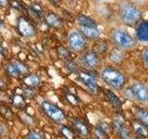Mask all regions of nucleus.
Segmentation results:
<instances>
[{
  "mask_svg": "<svg viewBox=\"0 0 148 139\" xmlns=\"http://www.w3.org/2000/svg\"><path fill=\"white\" fill-rule=\"evenodd\" d=\"M80 31L82 34L85 37L86 40H92V41H96L100 38L101 32L98 27H88V28H83L80 27Z\"/></svg>",
  "mask_w": 148,
  "mask_h": 139,
  "instance_id": "16",
  "label": "nucleus"
},
{
  "mask_svg": "<svg viewBox=\"0 0 148 139\" xmlns=\"http://www.w3.org/2000/svg\"><path fill=\"white\" fill-rule=\"evenodd\" d=\"M138 139H146V138H145V137H140V138H138Z\"/></svg>",
  "mask_w": 148,
  "mask_h": 139,
  "instance_id": "37",
  "label": "nucleus"
},
{
  "mask_svg": "<svg viewBox=\"0 0 148 139\" xmlns=\"http://www.w3.org/2000/svg\"><path fill=\"white\" fill-rule=\"evenodd\" d=\"M26 139H45V137L41 133L32 130V131H30L28 133Z\"/></svg>",
  "mask_w": 148,
  "mask_h": 139,
  "instance_id": "28",
  "label": "nucleus"
},
{
  "mask_svg": "<svg viewBox=\"0 0 148 139\" xmlns=\"http://www.w3.org/2000/svg\"><path fill=\"white\" fill-rule=\"evenodd\" d=\"M48 1L50 3H52L53 5H58L59 2H60V0H48Z\"/></svg>",
  "mask_w": 148,
  "mask_h": 139,
  "instance_id": "35",
  "label": "nucleus"
},
{
  "mask_svg": "<svg viewBox=\"0 0 148 139\" xmlns=\"http://www.w3.org/2000/svg\"><path fill=\"white\" fill-rule=\"evenodd\" d=\"M2 25V21H0V26H1Z\"/></svg>",
  "mask_w": 148,
  "mask_h": 139,
  "instance_id": "38",
  "label": "nucleus"
},
{
  "mask_svg": "<svg viewBox=\"0 0 148 139\" xmlns=\"http://www.w3.org/2000/svg\"><path fill=\"white\" fill-rule=\"evenodd\" d=\"M72 126H73V130L75 133H77L79 136L81 137H87L89 136L90 130H89V126L86 124L85 122L80 118H74L72 120Z\"/></svg>",
  "mask_w": 148,
  "mask_h": 139,
  "instance_id": "13",
  "label": "nucleus"
},
{
  "mask_svg": "<svg viewBox=\"0 0 148 139\" xmlns=\"http://www.w3.org/2000/svg\"><path fill=\"white\" fill-rule=\"evenodd\" d=\"M30 10L32 12V14H35L37 17H41L44 15V8L38 3H34L29 7Z\"/></svg>",
  "mask_w": 148,
  "mask_h": 139,
  "instance_id": "27",
  "label": "nucleus"
},
{
  "mask_svg": "<svg viewBox=\"0 0 148 139\" xmlns=\"http://www.w3.org/2000/svg\"><path fill=\"white\" fill-rule=\"evenodd\" d=\"M44 20L45 24L54 28V29H60L63 26V21L56 12L50 11L48 13H46L44 15Z\"/></svg>",
  "mask_w": 148,
  "mask_h": 139,
  "instance_id": "14",
  "label": "nucleus"
},
{
  "mask_svg": "<svg viewBox=\"0 0 148 139\" xmlns=\"http://www.w3.org/2000/svg\"><path fill=\"white\" fill-rule=\"evenodd\" d=\"M108 126L105 122H100L95 129V137L96 139H108Z\"/></svg>",
  "mask_w": 148,
  "mask_h": 139,
  "instance_id": "20",
  "label": "nucleus"
},
{
  "mask_svg": "<svg viewBox=\"0 0 148 139\" xmlns=\"http://www.w3.org/2000/svg\"><path fill=\"white\" fill-rule=\"evenodd\" d=\"M63 96H64L63 97L65 101H66L69 105H71L72 107H77L80 104V98H79L78 96L74 94V93L69 90H65L63 93Z\"/></svg>",
  "mask_w": 148,
  "mask_h": 139,
  "instance_id": "21",
  "label": "nucleus"
},
{
  "mask_svg": "<svg viewBox=\"0 0 148 139\" xmlns=\"http://www.w3.org/2000/svg\"><path fill=\"white\" fill-rule=\"evenodd\" d=\"M135 39L139 43L148 44V21H140L136 24Z\"/></svg>",
  "mask_w": 148,
  "mask_h": 139,
  "instance_id": "11",
  "label": "nucleus"
},
{
  "mask_svg": "<svg viewBox=\"0 0 148 139\" xmlns=\"http://www.w3.org/2000/svg\"><path fill=\"white\" fill-rule=\"evenodd\" d=\"M106 99L110 103V105L113 107L115 109H120L122 107V102L120 100L119 97L115 94V93L110 90L108 89L106 92Z\"/></svg>",
  "mask_w": 148,
  "mask_h": 139,
  "instance_id": "19",
  "label": "nucleus"
},
{
  "mask_svg": "<svg viewBox=\"0 0 148 139\" xmlns=\"http://www.w3.org/2000/svg\"><path fill=\"white\" fill-rule=\"evenodd\" d=\"M100 77L106 85L118 90L122 89L127 81L123 72L113 66H106L104 69H102Z\"/></svg>",
  "mask_w": 148,
  "mask_h": 139,
  "instance_id": "2",
  "label": "nucleus"
},
{
  "mask_svg": "<svg viewBox=\"0 0 148 139\" xmlns=\"http://www.w3.org/2000/svg\"><path fill=\"white\" fill-rule=\"evenodd\" d=\"M6 87V83H5V81L0 77V90H3L4 88Z\"/></svg>",
  "mask_w": 148,
  "mask_h": 139,
  "instance_id": "33",
  "label": "nucleus"
},
{
  "mask_svg": "<svg viewBox=\"0 0 148 139\" xmlns=\"http://www.w3.org/2000/svg\"><path fill=\"white\" fill-rule=\"evenodd\" d=\"M132 127L134 132H135L137 134L141 136V137H145L147 136L148 133V128L145 126V124H143L141 122H133L132 124Z\"/></svg>",
  "mask_w": 148,
  "mask_h": 139,
  "instance_id": "23",
  "label": "nucleus"
},
{
  "mask_svg": "<svg viewBox=\"0 0 148 139\" xmlns=\"http://www.w3.org/2000/svg\"><path fill=\"white\" fill-rule=\"evenodd\" d=\"M4 133H5V126H4V124L0 122V138L4 136Z\"/></svg>",
  "mask_w": 148,
  "mask_h": 139,
  "instance_id": "32",
  "label": "nucleus"
},
{
  "mask_svg": "<svg viewBox=\"0 0 148 139\" xmlns=\"http://www.w3.org/2000/svg\"><path fill=\"white\" fill-rule=\"evenodd\" d=\"M76 21L80 27L88 28V27H98V24L95 20L92 17L87 16L85 14H79L76 17Z\"/></svg>",
  "mask_w": 148,
  "mask_h": 139,
  "instance_id": "17",
  "label": "nucleus"
},
{
  "mask_svg": "<svg viewBox=\"0 0 148 139\" xmlns=\"http://www.w3.org/2000/svg\"><path fill=\"white\" fill-rule=\"evenodd\" d=\"M142 60H143V65H145V67H146L148 69V46L143 50V52H142Z\"/></svg>",
  "mask_w": 148,
  "mask_h": 139,
  "instance_id": "30",
  "label": "nucleus"
},
{
  "mask_svg": "<svg viewBox=\"0 0 148 139\" xmlns=\"http://www.w3.org/2000/svg\"><path fill=\"white\" fill-rule=\"evenodd\" d=\"M65 64H66V68L69 72H76V65L74 64L73 61H71V59H68V60H65Z\"/></svg>",
  "mask_w": 148,
  "mask_h": 139,
  "instance_id": "31",
  "label": "nucleus"
},
{
  "mask_svg": "<svg viewBox=\"0 0 148 139\" xmlns=\"http://www.w3.org/2000/svg\"><path fill=\"white\" fill-rule=\"evenodd\" d=\"M119 17L125 25L133 26L141 21L142 11L132 2H122L119 6Z\"/></svg>",
  "mask_w": 148,
  "mask_h": 139,
  "instance_id": "1",
  "label": "nucleus"
},
{
  "mask_svg": "<svg viewBox=\"0 0 148 139\" xmlns=\"http://www.w3.org/2000/svg\"><path fill=\"white\" fill-rule=\"evenodd\" d=\"M59 133L65 139H74L75 137V132L67 125H62L59 128Z\"/></svg>",
  "mask_w": 148,
  "mask_h": 139,
  "instance_id": "24",
  "label": "nucleus"
},
{
  "mask_svg": "<svg viewBox=\"0 0 148 139\" xmlns=\"http://www.w3.org/2000/svg\"><path fill=\"white\" fill-rule=\"evenodd\" d=\"M8 5H10L13 8L17 9V10L23 11L25 9L23 5L20 1H18V0H8Z\"/></svg>",
  "mask_w": 148,
  "mask_h": 139,
  "instance_id": "29",
  "label": "nucleus"
},
{
  "mask_svg": "<svg viewBox=\"0 0 148 139\" xmlns=\"http://www.w3.org/2000/svg\"><path fill=\"white\" fill-rule=\"evenodd\" d=\"M124 50H121L118 47H116L112 49L108 53V59L110 62H112L113 64H120L124 58H125V55H124Z\"/></svg>",
  "mask_w": 148,
  "mask_h": 139,
  "instance_id": "18",
  "label": "nucleus"
},
{
  "mask_svg": "<svg viewBox=\"0 0 148 139\" xmlns=\"http://www.w3.org/2000/svg\"><path fill=\"white\" fill-rule=\"evenodd\" d=\"M111 40L118 48L131 50L137 45V41L130 32L121 28H115L110 34Z\"/></svg>",
  "mask_w": 148,
  "mask_h": 139,
  "instance_id": "3",
  "label": "nucleus"
},
{
  "mask_svg": "<svg viewBox=\"0 0 148 139\" xmlns=\"http://www.w3.org/2000/svg\"><path fill=\"white\" fill-rule=\"evenodd\" d=\"M5 72L10 78H21L28 74L29 69L23 62L18 61V60H12L6 65Z\"/></svg>",
  "mask_w": 148,
  "mask_h": 139,
  "instance_id": "7",
  "label": "nucleus"
},
{
  "mask_svg": "<svg viewBox=\"0 0 148 139\" xmlns=\"http://www.w3.org/2000/svg\"><path fill=\"white\" fill-rule=\"evenodd\" d=\"M135 1H138V2H143V1H145V0H135Z\"/></svg>",
  "mask_w": 148,
  "mask_h": 139,
  "instance_id": "36",
  "label": "nucleus"
},
{
  "mask_svg": "<svg viewBox=\"0 0 148 139\" xmlns=\"http://www.w3.org/2000/svg\"><path fill=\"white\" fill-rule=\"evenodd\" d=\"M77 79L88 91L92 93V94H96V93L98 92L99 85H98V83H97L96 77L91 72H88V71L78 72Z\"/></svg>",
  "mask_w": 148,
  "mask_h": 139,
  "instance_id": "6",
  "label": "nucleus"
},
{
  "mask_svg": "<svg viewBox=\"0 0 148 139\" xmlns=\"http://www.w3.org/2000/svg\"><path fill=\"white\" fill-rule=\"evenodd\" d=\"M114 128L116 130V132L120 136L121 139H131V136L128 131V129L126 127L124 122V120L120 116H116L114 119Z\"/></svg>",
  "mask_w": 148,
  "mask_h": 139,
  "instance_id": "12",
  "label": "nucleus"
},
{
  "mask_svg": "<svg viewBox=\"0 0 148 139\" xmlns=\"http://www.w3.org/2000/svg\"><path fill=\"white\" fill-rule=\"evenodd\" d=\"M41 110L48 120L55 123H61L66 120V114L58 105L49 100H44L40 104Z\"/></svg>",
  "mask_w": 148,
  "mask_h": 139,
  "instance_id": "4",
  "label": "nucleus"
},
{
  "mask_svg": "<svg viewBox=\"0 0 148 139\" xmlns=\"http://www.w3.org/2000/svg\"><path fill=\"white\" fill-rule=\"evenodd\" d=\"M136 116L139 122H141L148 128V110H145L143 109H138L136 110Z\"/></svg>",
  "mask_w": 148,
  "mask_h": 139,
  "instance_id": "25",
  "label": "nucleus"
},
{
  "mask_svg": "<svg viewBox=\"0 0 148 139\" xmlns=\"http://www.w3.org/2000/svg\"><path fill=\"white\" fill-rule=\"evenodd\" d=\"M7 5H8V0H0V7H6Z\"/></svg>",
  "mask_w": 148,
  "mask_h": 139,
  "instance_id": "34",
  "label": "nucleus"
},
{
  "mask_svg": "<svg viewBox=\"0 0 148 139\" xmlns=\"http://www.w3.org/2000/svg\"><path fill=\"white\" fill-rule=\"evenodd\" d=\"M11 104L18 109H23L26 107V98L21 94L11 96Z\"/></svg>",
  "mask_w": 148,
  "mask_h": 139,
  "instance_id": "22",
  "label": "nucleus"
},
{
  "mask_svg": "<svg viewBox=\"0 0 148 139\" xmlns=\"http://www.w3.org/2000/svg\"><path fill=\"white\" fill-rule=\"evenodd\" d=\"M81 64L85 69L88 70H94L96 69L100 64V57L99 54L96 52L95 49L86 50L85 52L81 57Z\"/></svg>",
  "mask_w": 148,
  "mask_h": 139,
  "instance_id": "8",
  "label": "nucleus"
},
{
  "mask_svg": "<svg viewBox=\"0 0 148 139\" xmlns=\"http://www.w3.org/2000/svg\"><path fill=\"white\" fill-rule=\"evenodd\" d=\"M57 51H58V56L61 58H63L64 60H68V59H71V50L68 49L67 47H65V46H62L60 45L57 48Z\"/></svg>",
  "mask_w": 148,
  "mask_h": 139,
  "instance_id": "26",
  "label": "nucleus"
},
{
  "mask_svg": "<svg viewBox=\"0 0 148 139\" xmlns=\"http://www.w3.org/2000/svg\"><path fill=\"white\" fill-rule=\"evenodd\" d=\"M69 47L73 52H82L85 49L87 40L78 30H72L68 34Z\"/></svg>",
  "mask_w": 148,
  "mask_h": 139,
  "instance_id": "5",
  "label": "nucleus"
},
{
  "mask_svg": "<svg viewBox=\"0 0 148 139\" xmlns=\"http://www.w3.org/2000/svg\"><path fill=\"white\" fill-rule=\"evenodd\" d=\"M130 90L132 93V96L136 100L140 102L148 101V87L143 83L136 82L132 83Z\"/></svg>",
  "mask_w": 148,
  "mask_h": 139,
  "instance_id": "10",
  "label": "nucleus"
},
{
  "mask_svg": "<svg viewBox=\"0 0 148 139\" xmlns=\"http://www.w3.org/2000/svg\"><path fill=\"white\" fill-rule=\"evenodd\" d=\"M22 83L25 85V87L32 88V89H36L42 85L43 81L42 78L36 73H30L26 74L25 76L22 77Z\"/></svg>",
  "mask_w": 148,
  "mask_h": 139,
  "instance_id": "15",
  "label": "nucleus"
},
{
  "mask_svg": "<svg viewBox=\"0 0 148 139\" xmlns=\"http://www.w3.org/2000/svg\"><path fill=\"white\" fill-rule=\"evenodd\" d=\"M16 28L18 34L22 37H25V38L31 39L32 37H34L36 34L34 26L32 25V23L29 20H27L24 17H21L18 19L17 21Z\"/></svg>",
  "mask_w": 148,
  "mask_h": 139,
  "instance_id": "9",
  "label": "nucleus"
}]
</instances>
